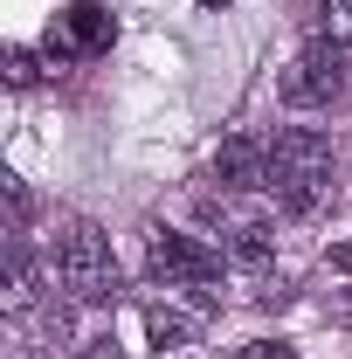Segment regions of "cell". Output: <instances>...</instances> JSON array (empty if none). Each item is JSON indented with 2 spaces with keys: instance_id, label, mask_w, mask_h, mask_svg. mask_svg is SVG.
I'll use <instances>...</instances> for the list:
<instances>
[{
  "instance_id": "7c38bea8",
  "label": "cell",
  "mask_w": 352,
  "mask_h": 359,
  "mask_svg": "<svg viewBox=\"0 0 352 359\" xmlns=\"http://www.w3.org/2000/svg\"><path fill=\"white\" fill-rule=\"evenodd\" d=\"M76 359H125V353H118L111 339H83V346H76Z\"/></svg>"
},
{
  "instance_id": "6da1fadb",
  "label": "cell",
  "mask_w": 352,
  "mask_h": 359,
  "mask_svg": "<svg viewBox=\"0 0 352 359\" xmlns=\"http://www.w3.org/2000/svg\"><path fill=\"white\" fill-rule=\"evenodd\" d=\"M332 138L318 132V125H283V132L269 138V194H276V208L283 215H311V208H325L332 201Z\"/></svg>"
},
{
  "instance_id": "9c48e42d",
  "label": "cell",
  "mask_w": 352,
  "mask_h": 359,
  "mask_svg": "<svg viewBox=\"0 0 352 359\" xmlns=\"http://www.w3.org/2000/svg\"><path fill=\"white\" fill-rule=\"evenodd\" d=\"M7 83L14 90L42 83V55H35V48H7Z\"/></svg>"
},
{
  "instance_id": "8fae6325",
  "label": "cell",
  "mask_w": 352,
  "mask_h": 359,
  "mask_svg": "<svg viewBox=\"0 0 352 359\" xmlns=\"http://www.w3.org/2000/svg\"><path fill=\"white\" fill-rule=\"evenodd\" d=\"M242 359H297V353H290L283 339H249V346H242Z\"/></svg>"
},
{
  "instance_id": "5b68a950",
  "label": "cell",
  "mask_w": 352,
  "mask_h": 359,
  "mask_svg": "<svg viewBox=\"0 0 352 359\" xmlns=\"http://www.w3.org/2000/svg\"><path fill=\"white\" fill-rule=\"evenodd\" d=\"M215 180L228 187V194L269 187V138H256V132H235V138H221V152H215Z\"/></svg>"
},
{
  "instance_id": "277c9868",
  "label": "cell",
  "mask_w": 352,
  "mask_h": 359,
  "mask_svg": "<svg viewBox=\"0 0 352 359\" xmlns=\"http://www.w3.org/2000/svg\"><path fill=\"white\" fill-rule=\"evenodd\" d=\"M339 90H346V42H332V35H311L304 55L276 76V97L290 111H325Z\"/></svg>"
},
{
  "instance_id": "52a82bcc",
  "label": "cell",
  "mask_w": 352,
  "mask_h": 359,
  "mask_svg": "<svg viewBox=\"0 0 352 359\" xmlns=\"http://www.w3.org/2000/svg\"><path fill=\"white\" fill-rule=\"evenodd\" d=\"M145 339H152L159 353H173V346H194V339H201V318L173 311V304H145Z\"/></svg>"
},
{
  "instance_id": "7a4b0ae2",
  "label": "cell",
  "mask_w": 352,
  "mask_h": 359,
  "mask_svg": "<svg viewBox=\"0 0 352 359\" xmlns=\"http://www.w3.org/2000/svg\"><path fill=\"white\" fill-rule=\"evenodd\" d=\"M48 269H55L62 297H76V304H111L118 297V256H111V242H104L97 222H62L55 228Z\"/></svg>"
},
{
  "instance_id": "8992f818",
  "label": "cell",
  "mask_w": 352,
  "mask_h": 359,
  "mask_svg": "<svg viewBox=\"0 0 352 359\" xmlns=\"http://www.w3.org/2000/svg\"><path fill=\"white\" fill-rule=\"evenodd\" d=\"M269 256H276V235H269V222H228V263L235 269H263Z\"/></svg>"
},
{
  "instance_id": "ba28073f",
  "label": "cell",
  "mask_w": 352,
  "mask_h": 359,
  "mask_svg": "<svg viewBox=\"0 0 352 359\" xmlns=\"http://www.w3.org/2000/svg\"><path fill=\"white\" fill-rule=\"evenodd\" d=\"M69 35H76L83 48H104V42H111V21H104V7L76 0V7H69Z\"/></svg>"
},
{
  "instance_id": "30bf717a",
  "label": "cell",
  "mask_w": 352,
  "mask_h": 359,
  "mask_svg": "<svg viewBox=\"0 0 352 359\" xmlns=\"http://www.w3.org/2000/svg\"><path fill=\"white\" fill-rule=\"evenodd\" d=\"M318 21L332 42H352V0H318Z\"/></svg>"
},
{
  "instance_id": "3957f363",
  "label": "cell",
  "mask_w": 352,
  "mask_h": 359,
  "mask_svg": "<svg viewBox=\"0 0 352 359\" xmlns=\"http://www.w3.org/2000/svg\"><path fill=\"white\" fill-rule=\"evenodd\" d=\"M145 269H152L159 283H187L201 304H215L221 256L208 242H194V235H180V228H152V235H145Z\"/></svg>"
},
{
  "instance_id": "5bb4252c",
  "label": "cell",
  "mask_w": 352,
  "mask_h": 359,
  "mask_svg": "<svg viewBox=\"0 0 352 359\" xmlns=\"http://www.w3.org/2000/svg\"><path fill=\"white\" fill-rule=\"evenodd\" d=\"M201 7H228V0H201Z\"/></svg>"
},
{
  "instance_id": "4fadbf2b",
  "label": "cell",
  "mask_w": 352,
  "mask_h": 359,
  "mask_svg": "<svg viewBox=\"0 0 352 359\" xmlns=\"http://www.w3.org/2000/svg\"><path fill=\"white\" fill-rule=\"evenodd\" d=\"M325 318H352V283H346V290H332V297H325Z\"/></svg>"
}]
</instances>
